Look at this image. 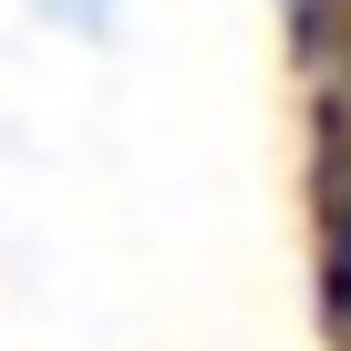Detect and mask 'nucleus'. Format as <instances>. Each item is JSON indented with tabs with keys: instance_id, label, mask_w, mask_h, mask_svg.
Returning a JSON list of instances; mask_svg holds the SVG:
<instances>
[{
	"instance_id": "nucleus-1",
	"label": "nucleus",
	"mask_w": 351,
	"mask_h": 351,
	"mask_svg": "<svg viewBox=\"0 0 351 351\" xmlns=\"http://www.w3.org/2000/svg\"><path fill=\"white\" fill-rule=\"evenodd\" d=\"M330 300L351 310V176H341V197H330Z\"/></svg>"
},
{
	"instance_id": "nucleus-2",
	"label": "nucleus",
	"mask_w": 351,
	"mask_h": 351,
	"mask_svg": "<svg viewBox=\"0 0 351 351\" xmlns=\"http://www.w3.org/2000/svg\"><path fill=\"white\" fill-rule=\"evenodd\" d=\"M42 11H62V21H114V0H42Z\"/></svg>"
},
{
	"instance_id": "nucleus-3",
	"label": "nucleus",
	"mask_w": 351,
	"mask_h": 351,
	"mask_svg": "<svg viewBox=\"0 0 351 351\" xmlns=\"http://www.w3.org/2000/svg\"><path fill=\"white\" fill-rule=\"evenodd\" d=\"M351 0H289V21H341Z\"/></svg>"
}]
</instances>
